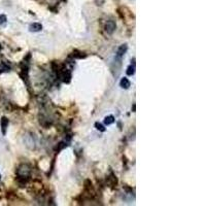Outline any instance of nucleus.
<instances>
[{"mask_svg": "<svg viewBox=\"0 0 206 206\" xmlns=\"http://www.w3.org/2000/svg\"><path fill=\"white\" fill-rule=\"evenodd\" d=\"M17 175L19 177H23V178L29 179L31 176V168L28 164H21L18 167L16 171Z\"/></svg>", "mask_w": 206, "mask_h": 206, "instance_id": "f257e3e1", "label": "nucleus"}, {"mask_svg": "<svg viewBox=\"0 0 206 206\" xmlns=\"http://www.w3.org/2000/svg\"><path fill=\"white\" fill-rule=\"evenodd\" d=\"M105 31H106L107 34H112L113 32L116 31L117 29V24L113 20H108L106 23H105V27H104Z\"/></svg>", "mask_w": 206, "mask_h": 206, "instance_id": "f03ea898", "label": "nucleus"}, {"mask_svg": "<svg viewBox=\"0 0 206 206\" xmlns=\"http://www.w3.org/2000/svg\"><path fill=\"white\" fill-rule=\"evenodd\" d=\"M107 184L111 189H114L117 187V184H118V178L112 172H110V175L107 176Z\"/></svg>", "mask_w": 206, "mask_h": 206, "instance_id": "20e7f679", "label": "nucleus"}, {"mask_svg": "<svg viewBox=\"0 0 206 206\" xmlns=\"http://www.w3.org/2000/svg\"><path fill=\"white\" fill-rule=\"evenodd\" d=\"M0 179H1V175H0Z\"/></svg>", "mask_w": 206, "mask_h": 206, "instance_id": "4468645a", "label": "nucleus"}, {"mask_svg": "<svg viewBox=\"0 0 206 206\" xmlns=\"http://www.w3.org/2000/svg\"><path fill=\"white\" fill-rule=\"evenodd\" d=\"M42 30V25L39 23H33L29 26V31L30 32H39Z\"/></svg>", "mask_w": 206, "mask_h": 206, "instance_id": "423d86ee", "label": "nucleus"}, {"mask_svg": "<svg viewBox=\"0 0 206 206\" xmlns=\"http://www.w3.org/2000/svg\"><path fill=\"white\" fill-rule=\"evenodd\" d=\"M71 56H72L73 58H75V59H85V58H87V54H85V53L83 52H79V51L77 50L73 51Z\"/></svg>", "mask_w": 206, "mask_h": 206, "instance_id": "6e6552de", "label": "nucleus"}, {"mask_svg": "<svg viewBox=\"0 0 206 206\" xmlns=\"http://www.w3.org/2000/svg\"><path fill=\"white\" fill-rule=\"evenodd\" d=\"M126 72H127V75H130V76L135 74V64H131V65L128 66Z\"/></svg>", "mask_w": 206, "mask_h": 206, "instance_id": "9b49d317", "label": "nucleus"}, {"mask_svg": "<svg viewBox=\"0 0 206 206\" xmlns=\"http://www.w3.org/2000/svg\"><path fill=\"white\" fill-rule=\"evenodd\" d=\"M95 128L98 130V131H100V132H105V127L103 126V125L101 124V123H99V122H96L95 123Z\"/></svg>", "mask_w": 206, "mask_h": 206, "instance_id": "f8f14e48", "label": "nucleus"}, {"mask_svg": "<svg viewBox=\"0 0 206 206\" xmlns=\"http://www.w3.org/2000/svg\"><path fill=\"white\" fill-rule=\"evenodd\" d=\"M7 21V18L6 16H4V15H0V27L2 25H4L5 23H6Z\"/></svg>", "mask_w": 206, "mask_h": 206, "instance_id": "ddd939ff", "label": "nucleus"}, {"mask_svg": "<svg viewBox=\"0 0 206 206\" xmlns=\"http://www.w3.org/2000/svg\"><path fill=\"white\" fill-rule=\"evenodd\" d=\"M0 50H1V46H0Z\"/></svg>", "mask_w": 206, "mask_h": 206, "instance_id": "2eb2a0df", "label": "nucleus"}, {"mask_svg": "<svg viewBox=\"0 0 206 206\" xmlns=\"http://www.w3.org/2000/svg\"><path fill=\"white\" fill-rule=\"evenodd\" d=\"M128 51V45L125 43V44H122L119 46L118 51H117V55L116 57H118V58H123L124 57V55L127 53Z\"/></svg>", "mask_w": 206, "mask_h": 206, "instance_id": "39448f33", "label": "nucleus"}, {"mask_svg": "<svg viewBox=\"0 0 206 206\" xmlns=\"http://www.w3.org/2000/svg\"><path fill=\"white\" fill-rule=\"evenodd\" d=\"M114 122H116V120H114V117L113 116H107L104 118V124L107 125V126L113 124Z\"/></svg>", "mask_w": 206, "mask_h": 206, "instance_id": "9d476101", "label": "nucleus"}, {"mask_svg": "<svg viewBox=\"0 0 206 206\" xmlns=\"http://www.w3.org/2000/svg\"><path fill=\"white\" fill-rule=\"evenodd\" d=\"M68 144H69V142H68V141H66V140L62 141V142L58 143V145H57V146L55 147V151H56V152H60L61 150L65 148L66 146H68Z\"/></svg>", "mask_w": 206, "mask_h": 206, "instance_id": "1a4fd4ad", "label": "nucleus"}, {"mask_svg": "<svg viewBox=\"0 0 206 206\" xmlns=\"http://www.w3.org/2000/svg\"><path fill=\"white\" fill-rule=\"evenodd\" d=\"M8 124L9 121L6 117H2L1 120H0V127H1V132H2V135H6V131L7 128H8Z\"/></svg>", "mask_w": 206, "mask_h": 206, "instance_id": "7ed1b4c3", "label": "nucleus"}, {"mask_svg": "<svg viewBox=\"0 0 206 206\" xmlns=\"http://www.w3.org/2000/svg\"><path fill=\"white\" fill-rule=\"evenodd\" d=\"M120 86L122 89H125V90H127V89L130 88V86H131V83H130V80L127 78V77H123L122 79H121L120 82Z\"/></svg>", "mask_w": 206, "mask_h": 206, "instance_id": "0eeeda50", "label": "nucleus"}]
</instances>
